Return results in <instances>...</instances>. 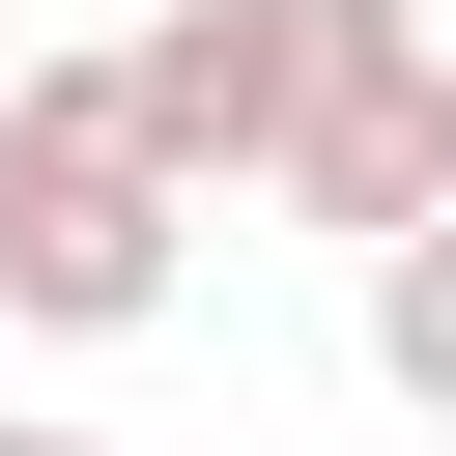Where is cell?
Returning <instances> with one entry per match:
<instances>
[{
	"mask_svg": "<svg viewBox=\"0 0 456 456\" xmlns=\"http://www.w3.org/2000/svg\"><path fill=\"white\" fill-rule=\"evenodd\" d=\"M171 285H200V200L114 114V57H0V342H142Z\"/></svg>",
	"mask_w": 456,
	"mask_h": 456,
	"instance_id": "cell-1",
	"label": "cell"
},
{
	"mask_svg": "<svg viewBox=\"0 0 456 456\" xmlns=\"http://www.w3.org/2000/svg\"><path fill=\"white\" fill-rule=\"evenodd\" d=\"M285 228H428L456 200V57H428V0H285V171H256Z\"/></svg>",
	"mask_w": 456,
	"mask_h": 456,
	"instance_id": "cell-2",
	"label": "cell"
},
{
	"mask_svg": "<svg viewBox=\"0 0 456 456\" xmlns=\"http://www.w3.org/2000/svg\"><path fill=\"white\" fill-rule=\"evenodd\" d=\"M114 114H142L171 200L228 228V200L285 171V0H142V28H114Z\"/></svg>",
	"mask_w": 456,
	"mask_h": 456,
	"instance_id": "cell-3",
	"label": "cell"
},
{
	"mask_svg": "<svg viewBox=\"0 0 456 456\" xmlns=\"http://www.w3.org/2000/svg\"><path fill=\"white\" fill-rule=\"evenodd\" d=\"M342 285H370V399H399V428H456V200H428V228H370Z\"/></svg>",
	"mask_w": 456,
	"mask_h": 456,
	"instance_id": "cell-4",
	"label": "cell"
},
{
	"mask_svg": "<svg viewBox=\"0 0 456 456\" xmlns=\"http://www.w3.org/2000/svg\"><path fill=\"white\" fill-rule=\"evenodd\" d=\"M0 456H86V428H28V399H0Z\"/></svg>",
	"mask_w": 456,
	"mask_h": 456,
	"instance_id": "cell-5",
	"label": "cell"
},
{
	"mask_svg": "<svg viewBox=\"0 0 456 456\" xmlns=\"http://www.w3.org/2000/svg\"><path fill=\"white\" fill-rule=\"evenodd\" d=\"M428 57H456V0H428Z\"/></svg>",
	"mask_w": 456,
	"mask_h": 456,
	"instance_id": "cell-6",
	"label": "cell"
}]
</instances>
